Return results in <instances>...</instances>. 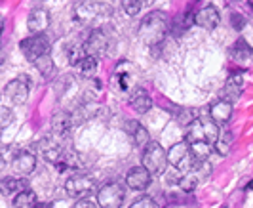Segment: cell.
I'll list each match as a JSON object with an SVG mask.
<instances>
[{
  "label": "cell",
  "instance_id": "obj_19",
  "mask_svg": "<svg viewBox=\"0 0 253 208\" xmlns=\"http://www.w3.org/2000/svg\"><path fill=\"white\" fill-rule=\"evenodd\" d=\"M129 107H131V109H133L137 115L147 113V111L152 107V100H151V96L147 94V90L139 88V90L133 92V96L129 98Z\"/></svg>",
  "mask_w": 253,
  "mask_h": 208
},
{
  "label": "cell",
  "instance_id": "obj_9",
  "mask_svg": "<svg viewBox=\"0 0 253 208\" xmlns=\"http://www.w3.org/2000/svg\"><path fill=\"white\" fill-rule=\"evenodd\" d=\"M111 6L101 4V2H86V4H80L76 8V17L82 21V23H89L101 15H111Z\"/></svg>",
  "mask_w": 253,
  "mask_h": 208
},
{
  "label": "cell",
  "instance_id": "obj_2",
  "mask_svg": "<svg viewBox=\"0 0 253 208\" xmlns=\"http://www.w3.org/2000/svg\"><path fill=\"white\" fill-rule=\"evenodd\" d=\"M219 142V128L211 118H196L187 128V143H210L217 145Z\"/></svg>",
  "mask_w": 253,
  "mask_h": 208
},
{
  "label": "cell",
  "instance_id": "obj_8",
  "mask_svg": "<svg viewBox=\"0 0 253 208\" xmlns=\"http://www.w3.org/2000/svg\"><path fill=\"white\" fill-rule=\"evenodd\" d=\"M4 94H6V98H8L13 105L25 104L27 98H29V80H27L25 75L10 80V82L6 84V88H4Z\"/></svg>",
  "mask_w": 253,
  "mask_h": 208
},
{
  "label": "cell",
  "instance_id": "obj_7",
  "mask_svg": "<svg viewBox=\"0 0 253 208\" xmlns=\"http://www.w3.org/2000/svg\"><path fill=\"white\" fill-rule=\"evenodd\" d=\"M124 187L122 183H107L97 191V205L99 208H120L124 203Z\"/></svg>",
  "mask_w": 253,
  "mask_h": 208
},
{
  "label": "cell",
  "instance_id": "obj_28",
  "mask_svg": "<svg viewBox=\"0 0 253 208\" xmlns=\"http://www.w3.org/2000/svg\"><path fill=\"white\" fill-rule=\"evenodd\" d=\"M122 10L126 12V15L133 17V15H137V13H139L141 2H137V0H124V2H122Z\"/></svg>",
  "mask_w": 253,
  "mask_h": 208
},
{
  "label": "cell",
  "instance_id": "obj_37",
  "mask_svg": "<svg viewBox=\"0 0 253 208\" xmlns=\"http://www.w3.org/2000/svg\"><path fill=\"white\" fill-rule=\"evenodd\" d=\"M223 208H227V207H223Z\"/></svg>",
  "mask_w": 253,
  "mask_h": 208
},
{
  "label": "cell",
  "instance_id": "obj_4",
  "mask_svg": "<svg viewBox=\"0 0 253 208\" xmlns=\"http://www.w3.org/2000/svg\"><path fill=\"white\" fill-rule=\"evenodd\" d=\"M168 160H169V164L173 168L181 170L185 174H189L190 170L194 168V164H196V158L192 155L190 145L187 142H179L175 145H171L169 151H168Z\"/></svg>",
  "mask_w": 253,
  "mask_h": 208
},
{
  "label": "cell",
  "instance_id": "obj_14",
  "mask_svg": "<svg viewBox=\"0 0 253 208\" xmlns=\"http://www.w3.org/2000/svg\"><path fill=\"white\" fill-rule=\"evenodd\" d=\"M242 90H244V75L234 73L232 77H228L227 84L223 88V102H228V104L238 102L242 96Z\"/></svg>",
  "mask_w": 253,
  "mask_h": 208
},
{
  "label": "cell",
  "instance_id": "obj_1",
  "mask_svg": "<svg viewBox=\"0 0 253 208\" xmlns=\"http://www.w3.org/2000/svg\"><path fill=\"white\" fill-rule=\"evenodd\" d=\"M169 31V21L162 12H151L145 15V19L139 25V39L147 46H156L168 37Z\"/></svg>",
  "mask_w": 253,
  "mask_h": 208
},
{
  "label": "cell",
  "instance_id": "obj_35",
  "mask_svg": "<svg viewBox=\"0 0 253 208\" xmlns=\"http://www.w3.org/2000/svg\"><path fill=\"white\" fill-rule=\"evenodd\" d=\"M37 208H51L50 203H46V205H37Z\"/></svg>",
  "mask_w": 253,
  "mask_h": 208
},
{
  "label": "cell",
  "instance_id": "obj_32",
  "mask_svg": "<svg viewBox=\"0 0 253 208\" xmlns=\"http://www.w3.org/2000/svg\"><path fill=\"white\" fill-rule=\"evenodd\" d=\"M232 25H234V29H236V31H240L242 27L246 25L244 15H240V13H234V15H232Z\"/></svg>",
  "mask_w": 253,
  "mask_h": 208
},
{
  "label": "cell",
  "instance_id": "obj_17",
  "mask_svg": "<svg viewBox=\"0 0 253 208\" xmlns=\"http://www.w3.org/2000/svg\"><path fill=\"white\" fill-rule=\"evenodd\" d=\"M124 130L129 134V138L133 140V143L137 145V147H147L149 143H151V138H149V132L145 130V126L137 122V120H126V124H124Z\"/></svg>",
  "mask_w": 253,
  "mask_h": 208
},
{
  "label": "cell",
  "instance_id": "obj_21",
  "mask_svg": "<svg viewBox=\"0 0 253 208\" xmlns=\"http://www.w3.org/2000/svg\"><path fill=\"white\" fill-rule=\"evenodd\" d=\"M2 191L6 195H19V193L27 191V182L21 178H6L2 182Z\"/></svg>",
  "mask_w": 253,
  "mask_h": 208
},
{
  "label": "cell",
  "instance_id": "obj_3",
  "mask_svg": "<svg viewBox=\"0 0 253 208\" xmlns=\"http://www.w3.org/2000/svg\"><path fill=\"white\" fill-rule=\"evenodd\" d=\"M168 153L158 142H151L143 149V166L151 172L152 176H160L168 168Z\"/></svg>",
  "mask_w": 253,
  "mask_h": 208
},
{
  "label": "cell",
  "instance_id": "obj_29",
  "mask_svg": "<svg viewBox=\"0 0 253 208\" xmlns=\"http://www.w3.org/2000/svg\"><path fill=\"white\" fill-rule=\"evenodd\" d=\"M232 143V132H223V136L219 138V142H217V149H219V153H225L227 151V147Z\"/></svg>",
  "mask_w": 253,
  "mask_h": 208
},
{
  "label": "cell",
  "instance_id": "obj_5",
  "mask_svg": "<svg viewBox=\"0 0 253 208\" xmlns=\"http://www.w3.org/2000/svg\"><path fill=\"white\" fill-rule=\"evenodd\" d=\"M21 52L25 55L29 61H38L40 57L44 55H50V48H51V40L46 37V35H33L29 39L21 40L19 44Z\"/></svg>",
  "mask_w": 253,
  "mask_h": 208
},
{
  "label": "cell",
  "instance_id": "obj_6",
  "mask_svg": "<svg viewBox=\"0 0 253 208\" xmlns=\"http://www.w3.org/2000/svg\"><path fill=\"white\" fill-rule=\"evenodd\" d=\"M65 191H67V195L73 197V199H84V197L91 195L93 191H95V182L86 176V174H75V176H71L67 183H65Z\"/></svg>",
  "mask_w": 253,
  "mask_h": 208
},
{
  "label": "cell",
  "instance_id": "obj_12",
  "mask_svg": "<svg viewBox=\"0 0 253 208\" xmlns=\"http://www.w3.org/2000/svg\"><path fill=\"white\" fill-rule=\"evenodd\" d=\"M219 23H221V15H219V10L215 6L208 4L196 12V25L206 29V31H213Z\"/></svg>",
  "mask_w": 253,
  "mask_h": 208
},
{
  "label": "cell",
  "instance_id": "obj_30",
  "mask_svg": "<svg viewBox=\"0 0 253 208\" xmlns=\"http://www.w3.org/2000/svg\"><path fill=\"white\" fill-rule=\"evenodd\" d=\"M12 120H13L12 109H10V107H0V122H2V128H6Z\"/></svg>",
  "mask_w": 253,
  "mask_h": 208
},
{
  "label": "cell",
  "instance_id": "obj_31",
  "mask_svg": "<svg viewBox=\"0 0 253 208\" xmlns=\"http://www.w3.org/2000/svg\"><path fill=\"white\" fill-rule=\"evenodd\" d=\"M129 208H156V203L151 197H141L139 201H135Z\"/></svg>",
  "mask_w": 253,
  "mask_h": 208
},
{
  "label": "cell",
  "instance_id": "obj_25",
  "mask_svg": "<svg viewBox=\"0 0 253 208\" xmlns=\"http://www.w3.org/2000/svg\"><path fill=\"white\" fill-rule=\"evenodd\" d=\"M211 147L210 143H190V151L196 158V162H206V158L211 153Z\"/></svg>",
  "mask_w": 253,
  "mask_h": 208
},
{
  "label": "cell",
  "instance_id": "obj_20",
  "mask_svg": "<svg viewBox=\"0 0 253 208\" xmlns=\"http://www.w3.org/2000/svg\"><path fill=\"white\" fill-rule=\"evenodd\" d=\"M252 46H248V42L246 40H236L234 42V46L230 48V55L236 59V61H240V63H244V61H250V57H252Z\"/></svg>",
  "mask_w": 253,
  "mask_h": 208
},
{
  "label": "cell",
  "instance_id": "obj_23",
  "mask_svg": "<svg viewBox=\"0 0 253 208\" xmlns=\"http://www.w3.org/2000/svg\"><path fill=\"white\" fill-rule=\"evenodd\" d=\"M37 195L33 193V191H23V193H19V195H15L13 199V207L15 208H37Z\"/></svg>",
  "mask_w": 253,
  "mask_h": 208
},
{
  "label": "cell",
  "instance_id": "obj_36",
  "mask_svg": "<svg viewBox=\"0 0 253 208\" xmlns=\"http://www.w3.org/2000/svg\"><path fill=\"white\" fill-rule=\"evenodd\" d=\"M246 189H253V180L250 183H248V187H246Z\"/></svg>",
  "mask_w": 253,
  "mask_h": 208
},
{
  "label": "cell",
  "instance_id": "obj_33",
  "mask_svg": "<svg viewBox=\"0 0 253 208\" xmlns=\"http://www.w3.org/2000/svg\"><path fill=\"white\" fill-rule=\"evenodd\" d=\"M99 205H95L93 201H89V199H82V201H78L73 208H97Z\"/></svg>",
  "mask_w": 253,
  "mask_h": 208
},
{
  "label": "cell",
  "instance_id": "obj_16",
  "mask_svg": "<svg viewBox=\"0 0 253 208\" xmlns=\"http://www.w3.org/2000/svg\"><path fill=\"white\" fill-rule=\"evenodd\" d=\"M12 168L15 174H21V176H27L31 172H35L37 168V156L33 153H27V151H21L13 156L12 160Z\"/></svg>",
  "mask_w": 253,
  "mask_h": 208
},
{
  "label": "cell",
  "instance_id": "obj_11",
  "mask_svg": "<svg viewBox=\"0 0 253 208\" xmlns=\"http://www.w3.org/2000/svg\"><path fill=\"white\" fill-rule=\"evenodd\" d=\"M84 48H86V52L88 55L91 57H99L103 53H107V48H109V39H107V35L103 33V31H91V35L88 37L86 40V44H84Z\"/></svg>",
  "mask_w": 253,
  "mask_h": 208
},
{
  "label": "cell",
  "instance_id": "obj_13",
  "mask_svg": "<svg viewBox=\"0 0 253 208\" xmlns=\"http://www.w3.org/2000/svg\"><path fill=\"white\" fill-rule=\"evenodd\" d=\"M151 172L145 168V166H133V168L127 172L126 183L129 189H135V191H143L149 187L151 183Z\"/></svg>",
  "mask_w": 253,
  "mask_h": 208
},
{
  "label": "cell",
  "instance_id": "obj_10",
  "mask_svg": "<svg viewBox=\"0 0 253 208\" xmlns=\"http://www.w3.org/2000/svg\"><path fill=\"white\" fill-rule=\"evenodd\" d=\"M208 176H210V166H208L206 162H196L194 168L179 180V185H181L185 191H194V189L198 187V183L202 182L204 178H208Z\"/></svg>",
  "mask_w": 253,
  "mask_h": 208
},
{
  "label": "cell",
  "instance_id": "obj_24",
  "mask_svg": "<svg viewBox=\"0 0 253 208\" xmlns=\"http://www.w3.org/2000/svg\"><path fill=\"white\" fill-rule=\"evenodd\" d=\"M35 67L40 71V75L44 78H51L53 73H55V65H53L50 55H44V57H40L38 61H35Z\"/></svg>",
  "mask_w": 253,
  "mask_h": 208
},
{
  "label": "cell",
  "instance_id": "obj_18",
  "mask_svg": "<svg viewBox=\"0 0 253 208\" xmlns=\"http://www.w3.org/2000/svg\"><path fill=\"white\" fill-rule=\"evenodd\" d=\"M210 117H211V120L215 122L217 126H219V124H227L228 120H230V117H232V104L219 100L217 104L211 105Z\"/></svg>",
  "mask_w": 253,
  "mask_h": 208
},
{
  "label": "cell",
  "instance_id": "obj_34",
  "mask_svg": "<svg viewBox=\"0 0 253 208\" xmlns=\"http://www.w3.org/2000/svg\"><path fill=\"white\" fill-rule=\"evenodd\" d=\"M120 86H122V90H127V86H129V84H127V75H122V77H120Z\"/></svg>",
  "mask_w": 253,
  "mask_h": 208
},
{
  "label": "cell",
  "instance_id": "obj_26",
  "mask_svg": "<svg viewBox=\"0 0 253 208\" xmlns=\"http://www.w3.org/2000/svg\"><path fill=\"white\" fill-rule=\"evenodd\" d=\"M78 71H80V75H84V77H93L95 71H97V57L88 55V57L78 65Z\"/></svg>",
  "mask_w": 253,
  "mask_h": 208
},
{
  "label": "cell",
  "instance_id": "obj_15",
  "mask_svg": "<svg viewBox=\"0 0 253 208\" xmlns=\"http://www.w3.org/2000/svg\"><path fill=\"white\" fill-rule=\"evenodd\" d=\"M50 25V13L42 8H37L29 13V19H27V27L33 35H44V31Z\"/></svg>",
  "mask_w": 253,
  "mask_h": 208
},
{
  "label": "cell",
  "instance_id": "obj_27",
  "mask_svg": "<svg viewBox=\"0 0 253 208\" xmlns=\"http://www.w3.org/2000/svg\"><path fill=\"white\" fill-rule=\"evenodd\" d=\"M86 57H88V52H86L84 46H75V48L69 52V61H71V65H80Z\"/></svg>",
  "mask_w": 253,
  "mask_h": 208
},
{
  "label": "cell",
  "instance_id": "obj_22",
  "mask_svg": "<svg viewBox=\"0 0 253 208\" xmlns=\"http://www.w3.org/2000/svg\"><path fill=\"white\" fill-rule=\"evenodd\" d=\"M73 124H75V122H73L71 115H69V113H65V111L57 113V115L53 117V130H55V134H61V136H63L65 132L69 130Z\"/></svg>",
  "mask_w": 253,
  "mask_h": 208
}]
</instances>
